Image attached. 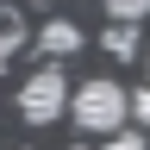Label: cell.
<instances>
[{
  "instance_id": "cell-8",
  "label": "cell",
  "mask_w": 150,
  "mask_h": 150,
  "mask_svg": "<svg viewBox=\"0 0 150 150\" xmlns=\"http://www.w3.org/2000/svg\"><path fill=\"white\" fill-rule=\"evenodd\" d=\"M6 50H13V44H6V38H0V63H6Z\"/></svg>"
},
{
  "instance_id": "cell-9",
  "label": "cell",
  "mask_w": 150,
  "mask_h": 150,
  "mask_svg": "<svg viewBox=\"0 0 150 150\" xmlns=\"http://www.w3.org/2000/svg\"><path fill=\"white\" fill-rule=\"evenodd\" d=\"M38 6H56V0H38Z\"/></svg>"
},
{
  "instance_id": "cell-4",
  "label": "cell",
  "mask_w": 150,
  "mask_h": 150,
  "mask_svg": "<svg viewBox=\"0 0 150 150\" xmlns=\"http://www.w3.org/2000/svg\"><path fill=\"white\" fill-rule=\"evenodd\" d=\"M100 44H106V56H131V50H138V25H125V19H119Z\"/></svg>"
},
{
  "instance_id": "cell-2",
  "label": "cell",
  "mask_w": 150,
  "mask_h": 150,
  "mask_svg": "<svg viewBox=\"0 0 150 150\" xmlns=\"http://www.w3.org/2000/svg\"><path fill=\"white\" fill-rule=\"evenodd\" d=\"M63 106H69V75L56 69V63L31 69L25 88H19V112H25V125H50V119H63Z\"/></svg>"
},
{
  "instance_id": "cell-6",
  "label": "cell",
  "mask_w": 150,
  "mask_h": 150,
  "mask_svg": "<svg viewBox=\"0 0 150 150\" xmlns=\"http://www.w3.org/2000/svg\"><path fill=\"white\" fill-rule=\"evenodd\" d=\"M125 119H138V125H150V88H138V94H125Z\"/></svg>"
},
{
  "instance_id": "cell-1",
  "label": "cell",
  "mask_w": 150,
  "mask_h": 150,
  "mask_svg": "<svg viewBox=\"0 0 150 150\" xmlns=\"http://www.w3.org/2000/svg\"><path fill=\"white\" fill-rule=\"evenodd\" d=\"M63 119H75L81 131H100V138H106V131H119V125H125V88L94 75V81L69 88V106H63Z\"/></svg>"
},
{
  "instance_id": "cell-5",
  "label": "cell",
  "mask_w": 150,
  "mask_h": 150,
  "mask_svg": "<svg viewBox=\"0 0 150 150\" xmlns=\"http://www.w3.org/2000/svg\"><path fill=\"white\" fill-rule=\"evenodd\" d=\"M100 6L112 19H125V25H138V19H150V0H100Z\"/></svg>"
},
{
  "instance_id": "cell-7",
  "label": "cell",
  "mask_w": 150,
  "mask_h": 150,
  "mask_svg": "<svg viewBox=\"0 0 150 150\" xmlns=\"http://www.w3.org/2000/svg\"><path fill=\"white\" fill-rule=\"evenodd\" d=\"M106 150H150V138H138V131H106Z\"/></svg>"
},
{
  "instance_id": "cell-3",
  "label": "cell",
  "mask_w": 150,
  "mask_h": 150,
  "mask_svg": "<svg viewBox=\"0 0 150 150\" xmlns=\"http://www.w3.org/2000/svg\"><path fill=\"white\" fill-rule=\"evenodd\" d=\"M38 50L44 56H75L81 50V25H75V19H50V25L38 31Z\"/></svg>"
}]
</instances>
